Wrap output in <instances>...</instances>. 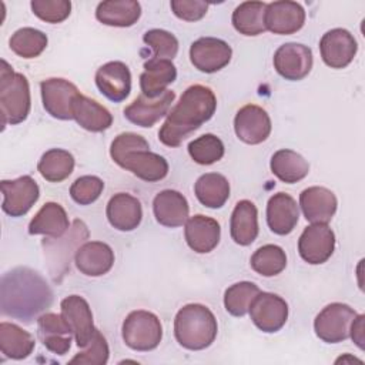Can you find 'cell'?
I'll list each match as a JSON object with an SVG mask.
<instances>
[{"instance_id":"6da1fadb","label":"cell","mask_w":365,"mask_h":365,"mask_svg":"<svg viewBox=\"0 0 365 365\" xmlns=\"http://www.w3.org/2000/svg\"><path fill=\"white\" fill-rule=\"evenodd\" d=\"M53 302V291L34 269L17 267L1 277V314L23 322H31Z\"/></svg>"},{"instance_id":"7a4b0ae2","label":"cell","mask_w":365,"mask_h":365,"mask_svg":"<svg viewBox=\"0 0 365 365\" xmlns=\"http://www.w3.org/2000/svg\"><path fill=\"white\" fill-rule=\"evenodd\" d=\"M215 108L217 98L210 87L202 84L190 86L167 114L158 131L160 141L167 147H178L182 140L214 115Z\"/></svg>"},{"instance_id":"3957f363","label":"cell","mask_w":365,"mask_h":365,"mask_svg":"<svg viewBox=\"0 0 365 365\" xmlns=\"http://www.w3.org/2000/svg\"><path fill=\"white\" fill-rule=\"evenodd\" d=\"M110 155L117 165L147 182L160 181L168 174L167 160L150 151L148 141L137 133L118 134L110 145Z\"/></svg>"},{"instance_id":"277c9868","label":"cell","mask_w":365,"mask_h":365,"mask_svg":"<svg viewBox=\"0 0 365 365\" xmlns=\"http://www.w3.org/2000/svg\"><path fill=\"white\" fill-rule=\"evenodd\" d=\"M218 325L214 314L201 304H187L175 315L174 335L177 342L190 351L208 348L217 336Z\"/></svg>"},{"instance_id":"5b68a950","label":"cell","mask_w":365,"mask_h":365,"mask_svg":"<svg viewBox=\"0 0 365 365\" xmlns=\"http://www.w3.org/2000/svg\"><path fill=\"white\" fill-rule=\"evenodd\" d=\"M31 107L30 86L24 74L16 73L13 67L1 60L0 68V113L3 128L10 124L23 123Z\"/></svg>"},{"instance_id":"8992f818","label":"cell","mask_w":365,"mask_h":365,"mask_svg":"<svg viewBox=\"0 0 365 365\" xmlns=\"http://www.w3.org/2000/svg\"><path fill=\"white\" fill-rule=\"evenodd\" d=\"M121 332L125 345L140 352L155 349L163 338V327L158 317L144 309L130 312L123 322Z\"/></svg>"},{"instance_id":"52a82bcc","label":"cell","mask_w":365,"mask_h":365,"mask_svg":"<svg viewBox=\"0 0 365 365\" xmlns=\"http://www.w3.org/2000/svg\"><path fill=\"white\" fill-rule=\"evenodd\" d=\"M358 314L342 302H332L315 317L314 331L327 344H338L349 336V328Z\"/></svg>"},{"instance_id":"ba28073f","label":"cell","mask_w":365,"mask_h":365,"mask_svg":"<svg viewBox=\"0 0 365 365\" xmlns=\"http://www.w3.org/2000/svg\"><path fill=\"white\" fill-rule=\"evenodd\" d=\"M44 110L57 120L73 118V101L80 94L77 87L60 77L46 78L40 83Z\"/></svg>"},{"instance_id":"9c48e42d","label":"cell","mask_w":365,"mask_h":365,"mask_svg":"<svg viewBox=\"0 0 365 365\" xmlns=\"http://www.w3.org/2000/svg\"><path fill=\"white\" fill-rule=\"evenodd\" d=\"M3 211L10 217H21L37 202L40 197L38 184L30 175H23L16 180H3Z\"/></svg>"},{"instance_id":"30bf717a","label":"cell","mask_w":365,"mask_h":365,"mask_svg":"<svg viewBox=\"0 0 365 365\" xmlns=\"http://www.w3.org/2000/svg\"><path fill=\"white\" fill-rule=\"evenodd\" d=\"M248 312L258 329L272 334L285 325L288 319V304L277 294L259 292L254 298Z\"/></svg>"},{"instance_id":"8fae6325","label":"cell","mask_w":365,"mask_h":365,"mask_svg":"<svg viewBox=\"0 0 365 365\" xmlns=\"http://www.w3.org/2000/svg\"><path fill=\"white\" fill-rule=\"evenodd\" d=\"M335 250V234L327 224L308 225L298 240V252L301 258L318 265L327 262Z\"/></svg>"},{"instance_id":"7c38bea8","label":"cell","mask_w":365,"mask_h":365,"mask_svg":"<svg viewBox=\"0 0 365 365\" xmlns=\"http://www.w3.org/2000/svg\"><path fill=\"white\" fill-rule=\"evenodd\" d=\"M312 50L301 43H285L274 54V68L289 81L305 78L312 68Z\"/></svg>"},{"instance_id":"4fadbf2b","label":"cell","mask_w":365,"mask_h":365,"mask_svg":"<svg viewBox=\"0 0 365 365\" xmlns=\"http://www.w3.org/2000/svg\"><path fill=\"white\" fill-rule=\"evenodd\" d=\"M231 56V46L217 37H201L190 47V60L202 73L220 71L230 63Z\"/></svg>"},{"instance_id":"5bb4252c","label":"cell","mask_w":365,"mask_h":365,"mask_svg":"<svg viewBox=\"0 0 365 365\" xmlns=\"http://www.w3.org/2000/svg\"><path fill=\"white\" fill-rule=\"evenodd\" d=\"M271 118L268 113L257 106L247 104L238 110L234 118V130L237 137L245 144H259L271 134Z\"/></svg>"},{"instance_id":"9a60e30c","label":"cell","mask_w":365,"mask_h":365,"mask_svg":"<svg viewBox=\"0 0 365 365\" xmlns=\"http://www.w3.org/2000/svg\"><path fill=\"white\" fill-rule=\"evenodd\" d=\"M319 51L328 67L345 68L354 60L358 51V44L348 30L332 29L321 37Z\"/></svg>"},{"instance_id":"2e32d148","label":"cell","mask_w":365,"mask_h":365,"mask_svg":"<svg viewBox=\"0 0 365 365\" xmlns=\"http://www.w3.org/2000/svg\"><path fill=\"white\" fill-rule=\"evenodd\" d=\"M61 315L73 329L77 346L86 348L96 334L93 312L88 302L80 295H68L61 304Z\"/></svg>"},{"instance_id":"e0dca14e","label":"cell","mask_w":365,"mask_h":365,"mask_svg":"<svg viewBox=\"0 0 365 365\" xmlns=\"http://www.w3.org/2000/svg\"><path fill=\"white\" fill-rule=\"evenodd\" d=\"M174 98L175 93L171 90H165L157 98H148L144 94H140L131 104L124 108V117L138 127L150 128L168 114Z\"/></svg>"},{"instance_id":"ac0fdd59","label":"cell","mask_w":365,"mask_h":365,"mask_svg":"<svg viewBox=\"0 0 365 365\" xmlns=\"http://www.w3.org/2000/svg\"><path fill=\"white\" fill-rule=\"evenodd\" d=\"M265 29L274 34H294L305 23V10L297 1L281 0L267 4Z\"/></svg>"},{"instance_id":"d6986e66","label":"cell","mask_w":365,"mask_h":365,"mask_svg":"<svg viewBox=\"0 0 365 365\" xmlns=\"http://www.w3.org/2000/svg\"><path fill=\"white\" fill-rule=\"evenodd\" d=\"M98 91L113 103L125 100L131 91V73L123 61H108L96 71Z\"/></svg>"},{"instance_id":"ffe728a7","label":"cell","mask_w":365,"mask_h":365,"mask_svg":"<svg viewBox=\"0 0 365 365\" xmlns=\"http://www.w3.org/2000/svg\"><path fill=\"white\" fill-rule=\"evenodd\" d=\"M37 335L43 345L56 355L67 354L74 336L66 318L54 312H46L37 318Z\"/></svg>"},{"instance_id":"44dd1931","label":"cell","mask_w":365,"mask_h":365,"mask_svg":"<svg viewBox=\"0 0 365 365\" xmlns=\"http://www.w3.org/2000/svg\"><path fill=\"white\" fill-rule=\"evenodd\" d=\"M299 207L311 224H328L336 211L338 201L331 190L314 185L299 194Z\"/></svg>"},{"instance_id":"7402d4cb","label":"cell","mask_w":365,"mask_h":365,"mask_svg":"<svg viewBox=\"0 0 365 365\" xmlns=\"http://www.w3.org/2000/svg\"><path fill=\"white\" fill-rule=\"evenodd\" d=\"M77 269L87 277H101L114 264V251L101 241H88L78 247L74 254Z\"/></svg>"},{"instance_id":"603a6c76","label":"cell","mask_w":365,"mask_h":365,"mask_svg":"<svg viewBox=\"0 0 365 365\" xmlns=\"http://www.w3.org/2000/svg\"><path fill=\"white\" fill-rule=\"evenodd\" d=\"M184 235L188 247L192 251L198 254H207L218 245L221 237V227L217 220L202 214H197L185 221Z\"/></svg>"},{"instance_id":"cb8c5ba5","label":"cell","mask_w":365,"mask_h":365,"mask_svg":"<svg viewBox=\"0 0 365 365\" xmlns=\"http://www.w3.org/2000/svg\"><path fill=\"white\" fill-rule=\"evenodd\" d=\"M299 220L297 201L287 192L274 194L267 204V224L274 234L288 235Z\"/></svg>"},{"instance_id":"d4e9b609","label":"cell","mask_w":365,"mask_h":365,"mask_svg":"<svg viewBox=\"0 0 365 365\" xmlns=\"http://www.w3.org/2000/svg\"><path fill=\"white\" fill-rule=\"evenodd\" d=\"M153 211L158 224L175 228L185 224L188 220V201L175 190H163L153 200Z\"/></svg>"},{"instance_id":"484cf974","label":"cell","mask_w":365,"mask_h":365,"mask_svg":"<svg viewBox=\"0 0 365 365\" xmlns=\"http://www.w3.org/2000/svg\"><path fill=\"white\" fill-rule=\"evenodd\" d=\"M107 220L118 231L135 230L143 218L141 202L128 192L114 194L106 208Z\"/></svg>"},{"instance_id":"4316f807","label":"cell","mask_w":365,"mask_h":365,"mask_svg":"<svg viewBox=\"0 0 365 365\" xmlns=\"http://www.w3.org/2000/svg\"><path fill=\"white\" fill-rule=\"evenodd\" d=\"M175 78L177 68L171 60L151 57L144 63V71L140 76L141 94L148 98H157Z\"/></svg>"},{"instance_id":"83f0119b","label":"cell","mask_w":365,"mask_h":365,"mask_svg":"<svg viewBox=\"0 0 365 365\" xmlns=\"http://www.w3.org/2000/svg\"><path fill=\"white\" fill-rule=\"evenodd\" d=\"M73 118L80 127L91 133H101L111 127L113 115L98 101L81 93L73 101Z\"/></svg>"},{"instance_id":"f1b7e54d","label":"cell","mask_w":365,"mask_h":365,"mask_svg":"<svg viewBox=\"0 0 365 365\" xmlns=\"http://www.w3.org/2000/svg\"><path fill=\"white\" fill-rule=\"evenodd\" d=\"M68 217L58 202H46L29 224V234L60 238L68 230Z\"/></svg>"},{"instance_id":"f546056e","label":"cell","mask_w":365,"mask_h":365,"mask_svg":"<svg viewBox=\"0 0 365 365\" xmlns=\"http://www.w3.org/2000/svg\"><path fill=\"white\" fill-rule=\"evenodd\" d=\"M258 211L252 201L241 200L235 204L230 221V232L238 245H250L258 235Z\"/></svg>"},{"instance_id":"4dcf8cb0","label":"cell","mask_w":365,"mask_h":365,"mask_svg":"<svg viewBox=\"0 0 365 365\" xmlns=\"http://www.w3.org/2000/svg\"><path fill=\"white\" fill-rule=\"evenodd\" d=\"M141 16V6L135 0H107L98 3L96 19L113 27H130Z\"/></svg>"},{"instance_id":"1f68e13d","label":"cell","mask_w":365,"mask_h":365,"mask_svg":"<svg viewBox=\"0 0 365 365\" xmlns=\"http://www.w3.org/2000/svg\"><path fill=\"white\" fill-rule=\"evenodd\" d=\"M271 171L281 181L287 184H294L304 180L309 173L308 161L297 151L282 148L272 154L269 163Z\"/></svg>"},{"instance_id":"d6a6232c","label":"cell","mask_w":365,"mask_h":365,"mask_svg":"<svg viewBox=\"0 0 365 365\" xmlns=\"http://www.w3.org/2000/svg\"><path fill=\"white\" fill-rule=\"evenodd\" d=\"M34 338L16 324L3 321L0 324V349L6 358L24 359L34 349Z\"/></svg>"},{"instance_id":"836d02e7","label":"cell","mask_w":365,"mask_h":365,"mask_svg":"<svg viewBox=\"0 0 365 365\" xmlns=\"http://www.w3.org/2000/svg\"><path fill=\"white\" fill-rule=\"evenodd\" d=\"M194 192L204 207L221 208L230 198V182L222 174L207 173L197 180Z\"/></svg>"},{"instance_id":"e575fe53","label":"cell","mask_w":365,"mask_h":365,"mask_svg":"<svg viewBox=\"0 0 365 365\" xmlns=\"http://www.w3.org/2000/svg\"><path fill=\"white\" fill-rule=\"evenodd\" d=\"M265 9L267 3L262 1H244L232 11V26L244 36L262 34L265 29Z\"/></svg>"},{"instance_id":"d590c367","label":"cell","mask_w":365,"mask_h":365,"mask_svg":"<svg viewBox=\"0 0 365 365\" xmlns=\"http://www.w3.org/2000/svg\"><path fill=\"white\" fill-rule=\"evenodd\" d=\"M37 170L44 180L50 182H61L73 173L74 157L67 150L51 148L41 155Z\"/></svg>"},{"instance_id":"8d00e7d4","label":"cell","mask_w":365,"mask_h":365,"mask_svg":"<svg viewBox=\"0 0 365 365\" xmlns=\"http://www.w3.org/2000/svg\"><path fill=\"white\" fill-rule=\"evenodd\" d=\"M47 43V36L33 27H23L16 30L9 40L11 51L23 58L38 57L46 50Z\"/></svg>"},{"instance_id":"74e56055","label":"cell","mask_w":365,"mask_h":365,"mask_svg":"<svg viewBox=\"0 0 365 365\" xmlns=\"http://www.w3.org/2000/svg\"><path fill=\"white\" fill-rule=\"evenodd\" d=\"M250 262H251V268L257 274L262 277H274L285 269L287 255L281 247L275 244H267L259 247L251 255Z\"/></svg>"},{"instance_id":"f35d334b","label":"cell","mask_w":365,"mask_h":365,"mask_svg":"<svg viewBox=\"0 0 365 365\" xmlns=\"http://www.w3.org/2000/svg\"><path fill=\"white\" fill-rule=\"evenodd\" d=\"M259 288L250 281H241L232 284L225 289L224 294V307L228 314L232 317H244L254 301L259 294Z\"/></svg>"},{"instance_id":"ab89813d","label":"cell","mask_w":365,"mask_h":365,"mask_svg":"<svg viewBox=\"0 0 365 365\" xmlns=\"http://www.w3.org/2000/svg\"><path fill=\"white\" fill-rule=\"evenodd\" d=\"M224 144L214 134H204L188 144L190 157L201 165H211L224 157Z\"/></svg>"},{"instance_id":"60d3db41","label":"cell","mask_w":365,"mask_h":365,"mask_svg":"<svg viewBox=\"0 0 365 365\" xmlns=\"http://www.w3.org/2000/svg\"><path fill=\"white\" fill-rule=\"evenodd\" d=\"M143 40L153 50V58L173 60L178 53V40L167 30L151 29L144 33Z\"/></svg>"},{"instance_id":"b9f144b4","label":"cell","mask_w":365,"mask_h":365,"mask_svg":"<svg viewBox=\"0 0 365 365\" xmlns=\"http://www.w3.org/2000/svg\"><path fill=\"white\" fill-rule=\"evenodd\" d=\"M30 6L34 16L51 24L64 21L71 13V3L68 0H33Z\"/></svg>"},{"instance_id":"7bdbcfd3","label":"cell","mask_w":365,"mask_h":365,"mask_svg":"<svg viewBox=\"0 0 365 365\" xmlns=\"http://www.w3.org/2000/svg\"><path fill=\"white\" fill-rule=\"evenodd\" d=\"M108 344L104 338V335L96 329V334L90 344L86 346V349L76 356H73L68 362L78 364V365H104L108 361Z\"/></svg>"},{"instance_id":"ee69618b","label":"cell","mask_w":365,"mask_h":365,"mask_svg":"<svg viewBox=\"0 0 365 365\" xmlns=\"http://www.w3.org/2000/svg\"><path fill=\"white\" fill-rule=\"evenodd\" d=\"M104 182L96 175L78 177L70 187L71 198L80 205H88L94 202L103 192Z\"/></svg>"},{"instance_id":"f6af8a7d","label":"cell","mask_w":365,"mask_h":365,"mask_svg":"<svg viewBox=\"0 0 365 365\" xmlns=\"http://www.w3.org/2000/svg\"><path fill=\"white\" fill-rule=\"evenodd\" d=\"M170 6L173 13L185 21L201 20L208 10V3L202 0H171Z\"/></svg>"},{"instance_id":"bcb514c9","label":"cell","mask_w":365,"mask_h":365,"mask_svg":"<svg viewBox=\"0 0 365 365\" xmlns=\"http://www.w3.org/2000/svg\"><path fill=\"white\" fill-rule=\"evenodd\" d=\"M364 315H356L349 328V336L361 349H364Z\"/></svg>"}]
</instances>
